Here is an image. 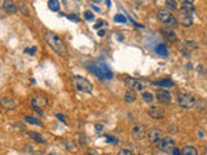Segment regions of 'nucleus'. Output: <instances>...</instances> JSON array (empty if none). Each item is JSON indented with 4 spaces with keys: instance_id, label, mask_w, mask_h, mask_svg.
<instances>
[{
    "instance_id": "obj_4",
    "label": "nucleus",
    "mask_w": 207,
    "mask_h": 155,
    "mask_svg": "<svg viewBox=\"0 0 207 155\" xmlns=\"http://www.w3.org/2000/svg\"><path fill=\"white\" fill-rule=\"evenodd\" d=\"M178 102L183 109H187V110H190L196 106V98L189 93H180L178 97Z\"/></svg>"
},
{
    "instance_id": "obj_30",
    "label": "nucleus",
    "mask_w": 207,
    "mask_h": 155,
    "mask_svg": "<svg viewBox=\"0 0 207 155\" xmlns=\"http://www.w3.org/2000/svg\"><path fill=\"white\" fill-rule=\"evenodd\" d=\"M84 18L87 21H93V13L91 11H85L84 12Z\"/></svg>"
},
{
    "instance_id": "obj_44",
    "label": "nucleus",
    "mask_w": 207,
    "mask_h": 155,
    "mask_svg": "<svg viewBox=\"0 0 207 155\" xmlns=\"http://www.w3.org/2000/svg\"><path fill=\"white\" fill-rule=\"evenodd\" d=\"M48 155H60V154H56V153H51V154H48Z\"/></svg>"
},
{
    "instance_id": "obj_31",
    "label": "nucleus",
    "mask_w": 207,
    "mask_h": 155,
    "mask_svg": "<svg viewBox=\"0 0 207 155\" xmlns=\"http://www.w3.org/2000/svg\"><path fill=\"white\" fill-rule=\"evenodd\" d=\"M65 16H66L69 20H71V21H75V22H79V21H80V18H79V17H76L75 14H65Z\"/></svg>"
},
{
    "instance_id": "obj_27",
    "label": "nucleus",
    "mask_w": 207,
    "mask_h": 155,
    "mask_svg": "<svg viewBox=\"0 0 207 155\" xmlns=\"http://www.w3.org/2000/svg\"><path fill=\"white\" fill-rule=\"evenodd\" d=\"M114 22H116V23H126L127 22V18L123 14H116L114 17Z\"/></svg>"
},
{
    "instance_id": "obj_26",
    "label": "nucleus",
    "mask_w": 207,
    "mask_h": 155,
    "mask_svg": "<svg viewBox=\"0 0 207 155\" xmlns=\"http://www.w3.org/2000/svg\"><path fill=\"white\" fill-rule=\"evenodd\" d=\"M142 100H144V102H152L154 100V96L149 92H144L142 93Z\"/></svg>"
},
{
    "instance_id": "obj_23",
    "label": "nucleus",
    "mask_w": 207,
    "mask_h": 155,
    "mask_svg": "<svg viewBox=\"0 0 207 155\" xmlns=\"http://www.w3.org/2000/svg\"><path fill=\"white\" fill-rule=\"evenodd\" d=\"M48 5H49V9L53 12H58V9H60V3L57 0H49Z\"/></svg>"
},
{
    "instance_id": "obj_3",
    "label": "nucleus",
    "mask_w": 207,
    "mask_h": 155,
    "mask_svg": "<svg viewBox=\"0 0 207 155\" xmlns=\"http://www.w3.org/2000/svg\"><path fill=\"white\" fill-rule=\"evenodd\" d=\"M157 17L163 25L168 26V27H176V25H178V20L175 18V16L166 9H159L157 12Z\"/></svg>"
},
{
    "instance_id": "obj_8",
    "label": "nucleus",
    "mask_w": 207,
    "mask_h": 155,
    "mask_svg": "<svg viewBox=\"0 0 207 155\" xmlns=\"http://www.w3.org/2000/svg\"><path fill=\"white\" fill-rule=\"evenodd\" d=\"M179 21L181 22V25L185 26V27H190L193 25V18L190 16V12L185 11V9H180L179 12Z\"/></svg>"
},
{
    "instance_id": "obj_10",
    "label": "nucleus",
    "mask_w": 207,
    "mask_h": 155,
    "mask_svg": "<svg viewBox=\"0 0 207 155\" xmlns=\"http://www.w3.org/2000/svg\"><path fill=\"white\" fill-rule=\"evenodd\" d=\"M146 135H148L149 141L153 142V144H159V141L163 138V137H162V132L159 131L158 128H150Z\"/></svg>"
},
{
    "instance_id": "obj_42",
    "label": "nucleus",
    "mask_w": 207,
    "mask_h": 155,
    "mask_svg": "<svg viewBox=\"0 0 207 155\" xmlns=\"http://www.w3.org/2000/svg\"><path fill=\"white\" fill-rule=\"evenodd\" d=\"M105 35V30H98V36H104Z\"/></svg>"
},
{
    "instance_id": "obj_32",
    "label": "nucleus",
    "mask_w": 207,
    "mask_h": 155,
    "mask_svg": "<svg viewBox=\"0 0 207 155\" xmlns=\"http://www.w3.org/2000/svg\"><path fill=\"white\" fill-rule=\"evenodd\" d=\"M21 8H22V12H23V14L25 16H30V13H29V9H27V5L26 4H21Z\"/></svg>"
},
{
    "instance_id": "obj_29",
    "label": "nucleus",
    "mask_w": 207,
    "mask_h": 155,
    "mask_svg": "<svg viewBox=\"0 0 207 155\" xmlns=\"http://www.w3.org/2000/svg\"><path fill=\"white\" fill-rule=\"evenodd\" d=\"M167 35H168V40L172 41V43H175L176 40H178V36H176V34L174 31H171V30H168V31H167Z\"/></svg>"
},
{
    "instance_id": "obj_39",
    "label": "nucleus",
    "mask_w": 207,
    "mask_h": 155,
    "mask_svg": "<svg viewBox=\"0 0 207 155\" xmlns=\"http://www.w3.org/2000/svg\"><path fill=\"white\" fill-rule=\"evenodd\" d=\"M172 155H181V154H180V150L175 147L174 150H172Z\"/></svg>"
},
{
    "instance_id": "obj_25",
    "label": "nucleus",
    "mask_w": 207,
    "mask_h": 155,
    "mask_svg": "<svg viewBox=\"0 0 207 155\" xmlns=\"http://www.w3.org/2000/svg\"><path fill=\"white\" fill-rule=\"evenodd\" d=\"M181 9H185L188 12H193L194 11L193 2H183V7H181Z\"/></svg>"
},
{
    "instance_id": "obj_45",
    "label": "nucleus",
    "mask_w": 207,
    "mask_h": 155,
    "mask_svg": "<svg viewBox=\"0 0 207 155\" xmlns=\"http://www.w3.org/2000/svg\"><path fill=\"white\" fill-rule=\"evenodd\" d=\"M205 155H207V149H206V153H205Z\"/></svg>"
},
{
    "instance_id": "obj_21",
    "label": "nucleus",
    "mask_w": 207,
    "mask_h": 155,
    "mask_svg": "<svg viewBox=\"0 0 207 155\" xmlns=\"http://www.w3.org/2000/svg\"><path fill=\"white\" fill-rule=\"evenodd\" d=\"M2 105L5 106L7 109H14V107H16V102L13 101L12 98H7L5 97V98H3V100H2Z\"/></svg>"
},
{
    "instance_id": "obj_43",
    "label": "nucleus",
    "mask_w": 207,
    "mask_h": 155,
    "mask_svg": "<svg viewBox=\"0 0 207 155\" xmlns=\"http://www.w3.org/2000/svg\"><path fill=\"white\" fill-rule=\"evenodd\" d=\"M4 12H5L4 9H2V11H0V18H4V17H5V16H4Z\"/></svg>"
},
{
    "instance_id": "obj_17",
    "label": "nucleus",
    "mask_w": 207,
    "mask_h": 155,
    "mask_svg": "<svg viewBox=\"0 0 207 155\" xmlns=\"http://www.w3.org/2000/svg\"><path fill=\"white\" fill-rule=\"evenodd\" d=\"M154 52H155L157 54L162 56V57H167V54H168V49H167V47H166L165 44H159L158 47H155Z\"/></svg>"
},
{
    "instance_id": "obj_36",
    "label": "nucleus",
    "mask_w": 207,
    "mask_h": 155,
    "mask_svg": "<svg viewBox=\"0 0 207 155\" xmlns=\"http://www.w3.org/2000/svg\"><path fill=\"white\" fill-rule=\"evenodd\" d=\"M87 154L88 155H100V154L97 153V150H93V149H89L88 151H87Z\"/></svg>"
},
{
    "instance_id": "obj_19",
    "label": "nucleus",
    "mask_w": 207,
    "mask_h": 155,
    "mask_svg": "<svg viewBox=\"0 0 207 155\" xmlns=\"http://www.w3.org/2000/svg\"><path fill=\"white\" fill-rule=\"evenodd\" d=\"M181 155H198V151L193 146H185V147L181 150Z\"/></svg>"
},
{
    "instance_id": "obj_40",
    "label": "nucleus",
    "mask_w": 207,
    "mask_h": 155,
    "mask_svg": "<svg viewBox=\"0 0 207 155\" xmlns=\"http://www.w3.org/2000/svg\"><path fill=\"white\" fill-rule=\"evenodd\" d=\"M198 70H199V72H202V74H205V72H206V70L203 68V66H202V65H199V66H198Z\"/></svg>"
},
{
    "instance_id": "obj_35",
    "label": "nucleus",
    "mask_w": 207,
    "mask_h": 155,
    "mask_svg": "<svg viewBox=\"0 0 207 155\" xmlns=\"http://www.w3.org/2000/svg\"><path fill=\"white\" fill-rule=\"evenodd\" d=\"M102 25H104V21H102V20H98L97 22H96V25L93 26V29H96V30H97V29H100Z\"/></svg>"
},
{
    "instance_id": "obj_41",
    "label": "nucleus",
    "mask_w": 207,
    "mask_h": 155,
    "mask_svg": "<svg viewBox=\"0 0 207 155\" xmlns=\"http://www.w3.org/2000/svg\"><path fill=\"white\" fill-rule=\"evenodd\" d=\"M35 50H36L35 48H32V49H29V48H27V49H26V52H27V53H31V54L35 53Z\"/></svg>"
},
{
    "instance_id": "obj_11",
    "label": "nucleus",
    "mask_w": 207,
    "mask_h": 155,
    "mask_svg": "<svg viewBox=\"0 0 207 155\" xmlns=\"http://www.w3.org/2000/svg\"><path fill=\"white\" fill-rule=\"evenodd\" d=\"M145 137V128L142 126H135L132 128V138L136 141H141Z\"/></svg>"
},
{
    "instance_id": "obj_34",
    "label": "nucleus",
    "mask_w": 207,
    "mask_h": 155,
    "mask_svg": "<svg viewBox=\"0 0 207 155\" xmlns=\"http://www.w3.org/2000/svg\"><path fill=\"white\" fill-rule=\"evenodd\" d=\"M94 128H96V132L97 133H101L104 131V126H102V124H96V126H94Z\"/></svg>"
},
{
    "instance_id": "obj_22",
    "label": "nucleus",
    "mask_w": 207,
    "mask_h": 155,
    "mask_svg": "<svg viewBox=\"0 0 207 155\" xmlns=\"http://www.w3.org/2000/svg\"><path fill=\"white\" fill-rule=\"evenodd\" d=\"M63 145H65V147H66L69 151H73V150H75L76 149V145H75V142L73 141V140H69L66 138L63 141Z\"/></svg>"
},
{
    "instance_id": "obj_38",
    "label": "nucleus",
    "mask_w": 207,
    "mask_h": 155,
    "mask_svg": "<svg viewBox=\"0 0 207 155\" xmlns=\"http://www.w3.org/2000/svg\"><path fill=\"white\" fill-rule=\"evenodd\" d=\"M105 137L107 138V141H109V142H114V144H116V142H118L115 137H111V136H105Z\"/></svg>"
},
{
    "instance_id": "obj_28",
    "label": "nucleus",
    "mask_w": 207,
    "mask_h": 155,
    "mask_svg": "<svg viewBox=\"0 0 207 155\" xmlns=\"http://www.w3.org/2000/svg\"><path fill=\"white\" fill-rule=\"evenodd\" d=\"M165 4H166V8H170V9H172V11H176V9H178V3H176V2H171V0H167Z\"/></svg>"
},
{
    "instance_id": "obj_1",
    "label": "nucleus",
    "mask_w": 207,
    "mask_h": 155,
    "mask_svg": "<svg viewBox=\"0 0 207 155\" xmlns=\"http://www.w3.org/2000/svg\"><path fill=\"white\" fill-rule=\"evenodd\" d=\"M44 39H45L47 44H48L57 54H60L61 57H67L66 45H65V43L62 41V39L60 38L56 32L47 31V32L44 34Z\"/></svg>"
},
{
    "instance_id": "obj_9",
    "label": "nucleus",
    "mask_w": 207,
    "mask_h": 155,
    "mask_svg": "<svg viewBox=\"0 0 207 155\" xmlns=\"http://www.w3.org/2000/svg\"><path fill=\"white\" fill-rule=\"evenodd\" d=\"M158 146H159V150H162V151H171V150L175 149V141L171 137H163L159 141Z\"/></svg>"
},
{
    "instance_id": "obj_5",
    "label": "nucleus",
    "mask_w": 207,
    "mask_h": 155,
    "mask_svg": "<svg viewBox=\"0 0 207 155\" xmlns=\"http://www.w3.org/2000/svg\"><path fill=\"white\" fill-rule=\"evenodd\" d=\"M47 103H48V101H47V98L44 97V96H34L32 98H31V106L34 107V110L35 111H38L39 114H43L40 110L39 109H43Z\"/></svg>"
},
{
    "instance_id": "obj_12",
    "label": "nucleus",
    "mask_w": 207,
    "mask_h": 155,
    "mask_svg": "<svg viewBox=\"0 0 207 155\" xmlns=\"http://www.w3.org/2000/svg\"><path fill=\"white\" fill-rule=\"evenodd\" d=\"M149 115L153 119H162L165 116V110L161 106H152L149 109Z\"/></svg>"
},
{
    "instance_id": "obj_13",
    "label": "nucleus",
    "mask_w": 207,
    "mask_h": 155,
    "mask_svg": "<svg viewBox=\"0 0 207 155\" xmlns=\"http://www.w3.org/2000/svg\"><path fill=\"white\" fill-rule=\"evenodd\" d=\"M3 9L5 11L9 14H16L17 13V5L13 2H9V0H5L3 3Z\"/></svg>"
},
{
    "instance_id": "obj_6",
    "label": "nucleus",
    "mask_w": 207,
    "mask_h": 155,
    "mask_svg": "<svg viewBox=\"0 0 207 155\" xmlns=\"http://www.w3.org/2000/svg\"><path fill=\"white\" fill-rule=\"evenodd\" d=\"M155 96H157V100H158L159 102L166 103V105L171 103V101H172L171 93L168 92L167 89H165V88H159V89H157V92H155Z\"/></svg>"
},
{
    "instance_id": "obj_7",
    "label": "nucleus",
    "mask_w": 207,
    "mask_h": 155,
    "mask_svg": "<svg viewBox=\"0 0 207 155\" xmlns=\"http://www.w3.org/2000/svg\"><path fill=\"white\" fill-rule=\"evenodd\" d=\"M124 83L128 88L131 89H135V90H144L145 88V83L142 80H139V79H135V78H127L124 80Z\"/></svg>"
},
{
    "instance_id": "obj_24",
    "label": "nucleus",
    "mask_w": 207,
    "mask_h": 155,
    "mask_svg": "<svg viewBox=\"0 0 207 155\" xmlns=\"http://www.w3.org/2000/svg\"><path fill=\"white\" fill-rule=\"evenodd\" d=\"M135 100H136V94H135V92H132V90H129V92L124 94V101L126 102H133Z\"/></svg>"
},
{
    "instance_id": "obj_18",
    "label": "nucleus",
    "mask_w": 207,
    "mask_h": 155,
    "mask_svg": "<svg viewBox=\"0 0 207 155\" xmlns=\"http://www.w3.org/2000/svg\"><path fill=\"white\" fill-rule=\"evenodd\" d=\"M29 136L31 137V138L34 141H36L39 142V144H45V140H44V137H43L40 133H38V132H32V131H30L29 132Z\"/></svg>"
},
{
    "instance_id": "obj_14",
    "label": "nucleus",
    "mask_w": 207,
    "mask_h": 155,
    "mask_svg": "<svg viewBox=\"0 0 207 155\" xmlns=\"http://www.w3.org/2000/svg\"><path fill=\"white\" fill-rule=\"evenodd\" d=\"M155 87H162V88H168V87H174L175 83L172 81L170 78H166V79H162V80H157L153 83Z\"/></svg>"
},
{
    "instance_id": "obj_2",
    "label": "nucleus",
    "mask_w": 207,
    "mask_h": 155,
    "mask_svg": "<svg viewBox=\"0 0 207 155\" xmlns=\"http://www.w3.org/2000/svg\"><path fill=\"white\" fill-rule=\"evenodd\" d=\"M73 84L74 87L79 90V92H84V93H91L93 90V85L91 81H88L83 76H79V75H75L73 76Z\"/></svg>"
},
{
    "instance_id": "obj_37",
    "label": "nucleus",
    "mask_w": 207,
    "mask_h": 155,
    "mask_svg": "<svg viewBox=\"0 0 207 155\" xmlns=\"http://www.w3.org/2000/svg\"><path fill=\"white\" fill-rule=\"evenodd\" d=\"M56 116H57V118H58L60 120H61V122H63V123L66 122V118H65V115H62V114H60V113H58V114H56Z\"/></svg>"
},
{
    "instance_id": "obj_15",
    "label": "nucleus",
    "mask_w": 207,
    "mask_h": 155,
    "mask_svg": "<svg viewBox=\"0 0 207 155\" xmlns=\"http://www.w3.org/2000/svg\"><path fill=\"white\" fill-rule=\"evenodd\" d=\"M198 45L196 41H185L183 47H181V50L184 52V54H189V52L193 50V49H197Z\"/></svg>"
},
{
    "instance_id": "obj_16",
    "label": "nucleus",
    "mask_w": 207,
    "mask_h": 155,
    "mask_svg": "<svg viewBox=\"0 0 207 155\" xmlns=\"http://www.w3.org/2000/svg\"><path fill=\"white\" fill-rule=\"evenodd\" d=\"M98 67H100V70H101L102 75H104V79L110 80L111 78H113V72H111V70L106 66V65H101V66H98Z\"/></svg>"
},
{
    "instance_id": "obj_20",
    "label": "nucleus",
    "mask_w": 207,
    "mask_h": 155,
    "mask_svg": "<svg viewBox=\"0 0 207 155\" xmlns=\"http://www.w3.org/2000/svg\"><path fill=\"white\" fill-rule=\"evenodd\" d=\"M23 119H25V122H27V123H30V124H34V126H43L42 120H39V119H36V118H34V116L26 115Z\"/></svg>"
},
{
    "instance_id": "obj_33",
    "label": "nucleus",
    "mask_w": 207,
    "mask_h": 155,
    "mask_svg": "<svg viewBox=\"0 0 207 155\" xmlns=\"http://www.w3.org/2000/svg\"><path fill=\"white\" fill-rule=\"evenodd\" d=\"M118 155H133L129 150H127V149H123V150H120V151L118 153Z\"/></svg>"
}]
</instances>
